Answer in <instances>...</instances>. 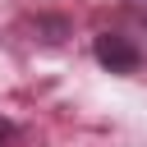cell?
<instances>
[{
	"label": "cell",
	"mask_w": 147,
	"mask_h": 147,
	"mask_svg": "<svg viewBox=\"0 0 147 147\" xmlns=\"http://www.w3.org/2000/svg\"><path fill=\"white\" fill-rule=\"evenodd\" d=\"M92 55H96V64L106 74H119V78H129V74L142 69V46L129 32H119V28H101L92 37Z\"/></svg>",
	"instance_id": "cell-1"
},
{
	"label": "cell",
	"mask_w": 147,
	"mask_h": 147,
	"mask_svg": "<svg viewBox=\"0 0 147 147\" xmlns=\"http://www.w3.org/2000/svg\"><path fill=\"white\" fill-rule=\"evenodd\" d=\"M18 138H23V129H18L14 119H5V115H0V147H14Z\"/></svg>",
	"instance_id": "cell-2"
},
{
	"label": "cell",
	"mask_w": 147,
	"mask_h": 147,
	"mask_svg": "<svg viewBox=\"0 0 147 147\" xmlns=\"http://www.w3.org/2000/svg\"><path fill=\"white\" fill-rule=\"evenodd\" d=\"M138 5H147V0H138Z\"/></svg>",
	"instance_id": "cell-3"
}]
</instances>
